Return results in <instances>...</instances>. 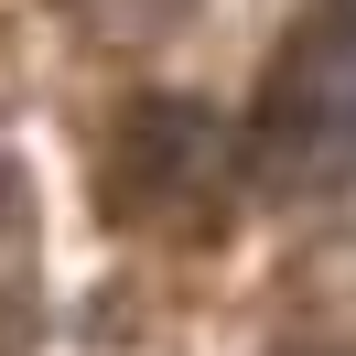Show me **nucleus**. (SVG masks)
<instances>
[{
  "label": "nucleus",
  "mask_w": 356,
  "mask_h": 356,
  "mask_svg": "<svg viewBox=\"0 0 356 356\" xmlns=\"http://www.w3.org/2000/svg\"><path fill=\"white\" fill-rule=\"evenodd\" d=\"M270 162L281 184H334L356 162V22L313 33L270 97Z\"/></svg>",
  "instance_id": "f257e3e1"
}]
</instances>
